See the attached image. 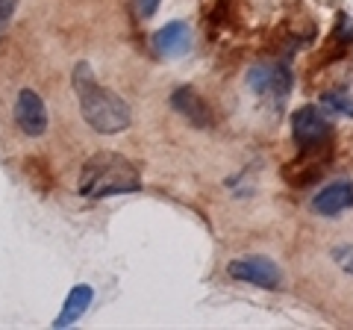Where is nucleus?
<instances>
[{"instance_id": "obj_1", "label": "nucleus", "mask_w": 353, "mask_h": 330, "mask_svg": "<svg viewBox=\"0 0 353 330\" xmlns=\"http://www.w3.org/2000/svg\"><path fill=\"white\" fill-rule=\"evenodd\" d=\"M71 83H74V95H77V104H80V115L94 133L101 136H112L121 133V130L130 127V106L124 97H118L112 89H103L97 83L94 71L88 68L85 62H80L71 74Z\"/></svg>"}, {"instance_id": "obj_2", "label": "nucleus", "mask_w": 353, "mask_h": 330, "mask_svg": "<svg viewBox=\"0 0 353 330\" xmlns=\"http://www.w3.org/2000/svg\"><path fill=\"white\" fill-rule=\"evenodd\" d=\"M141 189L139 168L115 151H101L83 165L77 192L88 201H103L112 195H130Z\"/></svg>"}, {"instance_id": "obj_3", "label": "nucleus", "mask_w": 353, "mask_h": 330, "mask_svg": "<svg viewBox=\"0 0 353 330\" xmlns=\"http://www.w3.org/2000/svg\"><path fill=\"white\" fill-rule=\"evenodd\" d=\"M227 274L239 283H250L259 289H280L283 286V271L274 260L262 257V254H250V257H236L227 262Z\"/></svg>"}, {"instance_id": "obj_4", "label": "nucleus", "mask_w": 353, "mask_h": 330, "mask_svg": "<svg viewBox=\"0 0 353 330\" xmlns=\"http://www.w3.org/2000/svg\"><path fill=\"white\" fill-rule=\"evenodd\" d=\"M330 133H333V124H330V118L324 115L321 106L306 104L301 109H294V115H292V136H294V142L301 148L321 145V142L330 139Z\"/></svg>"}, {"instance_id": "obj_5", "label": "nucleus", "mask_w": 353, "mask_h": 330, "mask_svg": "<svg viewBox=\"0 0 353 330\" xmlns=\"http://www.w3.org/2000/svg\"><path fill=\"white\" fill-rule=\"evenodd\" d=\"M15 124L21 133L36 139L48 130V106H44L41 95L36 89H21L15 97Z\"/></svg>"}, {"instance_id": "obj_6", "label": "nucleus", "mask_w": 353, "mask_h": 330, "mask_svg": "<svg viewBox=\"0 0 353 330\" xmlns=\"http://www.w3.org/2000/svg\"><path fill=\"white\" fill-rule=\"evenodd\" d=\"M192 50V27L185 21H168L153 32V53L162 59H183Z\"/></svg>"}, {"instance_id": "obj_7", "label": "nucleus", "mask_w": 353, "mask_h": 330, "mask_svg": "<svg viewBox=\"0 0 353 330\" xmlns=\"http://www.w3.org/2000/svg\"><path fill=\"white\" fill-rule=\"evenodd\" d=\"M248 86L256 95L285 97L292 92V71L285 65H256L248 71Z\"/></svg>"}, {"instance_id": "obj_8", "label": "nucleus", "mask_w": 353, "mask_h": 330, "mask_svg": "<svg viewBox=\"0 0 353 330\" xmlns=\"http://www.w3.org/2000/svg\"><path fill=\"white\" fill-rule=\"evenodd\" d=\"M350 206H353V180L327 183L324 189L312 197V213L324 215V218L341 215L345 210H350Z\"/></svg>"}, {"instance_id": "obj_9", "label": "nucleus", "mask_w": 353, "mask_h": 330, "mask_svg": "<svg viewBox=\"0 0 353 330\" xmlns=\"http://www.w3.org/2000/svg\"><path fill=\"white\" fill-rule=\"evenodd\" d=\"M168 104H171V109H176V115H183L194 127H209L212 124V113H209V106L201 101V95H197L194 89H189V86H176V89L171 92V97H168Z\"/></svg>"}, {"instance_id": "obj_10", "label": "nucleus", "mask_w": 353, "mask_h": 330, "mask_svg": "<svg viewBox=\"0 0 353 330\" xmlns=\"http://www.w3.org/2000/svg\"><path fill=\"white\" fill-rule=\"evenodd\" d=\"M92 298H94V289L88 283H77L74 289L68 292V298H65L59 316L53 318V327H71L77 324L80 318L88 313V307H92Z\"/></svg>"}, {"instance_id": "obj_11", "label": "nucleus", "mask_w": 353, "mask_h": 330, "mask_svg": "<svg viewBox=\"0 0 353 330\" xmlns=\"http://www.w3.org/2000/svg\"><path fill=\"white\" fill-rule=\"evenodd\" d=\"M321 106L330 109L333 115H345V118H353V97L350 92L345 89H330L321 95Z\"/></svg>"}, {"instance_id": "obj_12", "label": "nucleus", "mask_w": 353, "mask_h": 330, "mask_svg": "<svg viewBox=\"0 0 353 330\" xmlns=\"http://www.w3.org/2000/svg\"><path fill=\"white\" fill-rule=\"evenodd\" d=\"M159 3L162 0H136V12H139V18H153L159 12Z\"/></svg>"}, {"instance_id": "obj_13", "label": "nucleus", "mask_w": 353, "mask_h": 330, "mask_svg": "<svg viewBox=\"0 0 353 330\" xmlns=\"http://www.w3.org/2000/svg\"><path fill=\"white\" fill-rule=\"evenodd\" d=\"M15 6H18V0H0V24L15 12Z\"/></svg>"}, {"instance_id": "obj_14", "label": "nucleus", "mask_w": 353, "mask_h": 330, "mask_svg": "<svg viewBox=\"0 0 353 330\" xmlns=\"http://www.w3.org/2000/svg\"><path fill=\"white\" fill-rule=\"evenodd\" d=\"M341 266H345V271H350V274H353V260H345Z\"/></svg>"}]
</instances>
